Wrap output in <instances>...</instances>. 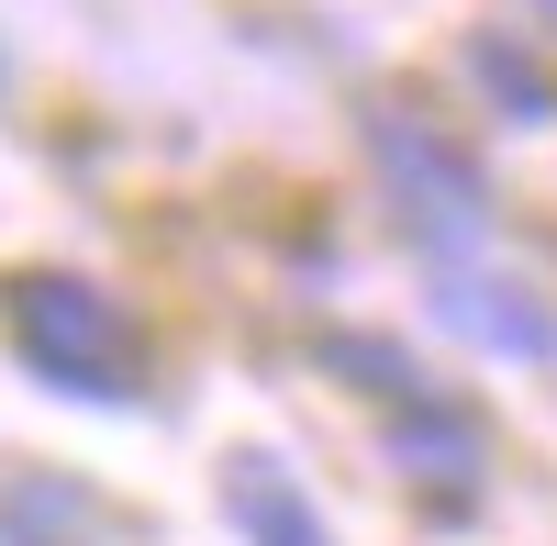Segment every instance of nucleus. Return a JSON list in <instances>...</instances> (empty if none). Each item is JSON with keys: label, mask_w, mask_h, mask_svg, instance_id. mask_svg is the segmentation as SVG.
I'll use <instances>...</instances> for the list:
<instances>
[{"label": "nucleus", "mask_w": 557, "mask_h": 546, "mask_svg": "<svg viewBox=\"0 0 557 546\" xmlns=\"http://www.w3.org/2000/svg\"><path fill=\"white\" fill-rule=\"evenodd\" d=\"M323 369H346L357 390H380V401H424V369H412L401 346H380V335H323Z\"/></svg>", "instance_id": "6e6552de"}, {"label": "nucleus", "mask_w": 557, "mask_h": 546, "mask_svg": "<svg viewBox=\"0 0 557 546\" xmlns=\"http://www.w3.org/2000/svg\"><path fill=\"white\" fill-rule=\"evenodd\" d=\"M435 324L469 335V346H491V357H557V312L524 280H446L435 290Z\"/></svg>", "instance_id": "7ed1b4c3"}, {"label": "nucleus", "mask_w": 557, "mask_h": 546, "mask_svg": "<svg viewBox=\"0 0 557 546\" xmlns=\"http://www.w3.org/2000/svg\"><path fill=\"white\" fill-rule=\"evenodd\" d=\"M535 12H546V23H557V0H535Z\"/></svg>", "instance_id": "1a4fd4ad"}, {"label": "nucleus", "mask_w": 557, "mask_h": 546, "mask_svg": "<svg viewBox=\"0 0 557 546\" xmlns=\"http://www.w3.org/2000/svg\"><path fill=\"white\" fill-rule=\"evenodd\" d=\"M368 157H380V178L401 190V223H412V235L457 246V235H480V223H491L469 146H446V134L412 112V101H380V112H368Z\"/></svg>", "instance_id": "f03ea898"}, {"label": "nucleus", "mask_w": 557, "mask_h": 546, "mask_svg": "<svg viewBox=\"0 0 557 546\" xmlns=\"http://www.w3.org/2000/svg\"><path fill=\"white\" fill-rule=\"evenodd\" d=\"M469 78H480V89H491V101L513 112V123H546V112H557L546 67L524 57V45H502V34H480V45H469Z\"/></svg>", "instance_id": "0eeeda50"}, {"label": "nucleus", "mask_w": 557, "mask_h": 546, "mask_svg": "<svg viewBox=\"0 0 557 546\" xmlns=\"http://www.w3.org/2000/svg\"><path fill=\"white\" fill-rule=\"evenodd\" d=\"M391 469H412V480H435V491H469L480 480V424L457 413V401H401V424H391Z\"/></svg>", "instance_id": "423d86ee"}, {"label": "nucleus", "mask_w": 557, "mask_h": 546, "mask_svg": "<svg viewBox=\"0 0 557 546\" xmlns=\"http://www.w3.org/2000/svg\"><path fill=\"white\" fill-rule=\"evenodd\" d=\"M223 513H235V535L246 546H335V524L312 513V491L278 469V458H223Z\"/></svg>", "instance_id": "20e7f679"}, {"label": "nucleus", "mask_w": 557, "mask_h": 546, "mask_svg": "<svg viewBox=\"0 0 557 546\" xmlns=\"http://www.w3.org/2000/svg\"><path fill=\"white\" fill-rule=\"evenodd\" d=\"M0 324H12V357L45 390H78V401H134L146 390V335L101 280H67V268H23L0 290Z\"/></svg>", "instance_id": "f257e3e1"}, {"label": "nucleus", "mask_w": 557, "mask_h": 546, "mask_svg": "<svg viewBox=\"0 0 557 546\" xmlns=\"http://www.w3.org/2000/svg\"><path fill=\"white\" fill-rule=\"evenodd\" d=\"M101 535V502L57 469H12L0 480V546H89Z\"/></svg>", "instance_id": "39448f33"}]
</instances>
